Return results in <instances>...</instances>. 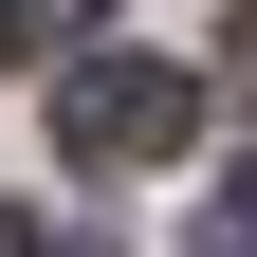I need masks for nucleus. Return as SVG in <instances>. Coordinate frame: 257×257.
<instances>
[{
	"label": "nucleus",
	"instance_id": "obj_2",
	"mask_svg": "<svg viewBox=\"0 0 257 257\" xmlns=\"http://www.w3.org/2000/svg\"><path fill=\"white\" fill-rule=\"evenodd\" d=\"M184 257H257V166H239V184H220V202H202V220H184Z\"/></svg>",
	"mask_w": 257,
	"mask_h": 257
},
{
	"label": "nucleus",
	"instance_id": "obj_1",
	"mask_svg": "<svg viewBox=\"0 0 257 257\" xmlns=\"http://www.w3.org/2000/svg\"><path fill=\"white\" fill-rule=\"evenodd\" d=\"M55 147L74 166H166V147H202V74L184 55H74L55 74Z\"/></svg>",
	"mask_w": 257,
	"mask_h": 257
},
{
	"label": "nucleus",
	"instance_id": "obj_3",
	"mask_svg": "<svg viewBox=\"0 0 257 257\" xmlns=\"http://www.w3.org/2000/svg\"><path fill=\"white\" fill-rule=\"evenodd\" d=\"M55 19H74V0H0V37H55Z\"/></svg>",
	"mask_w": 257,
	"mask_h": 257
}]
</instances>
